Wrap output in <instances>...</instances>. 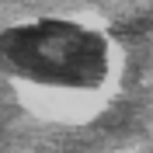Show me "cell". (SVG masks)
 Instances as JSON below:
<instances>
[{
  "mask_svg": "<svg viewBox=\"0 0 153 153\" xmlns=\"http://www.w3.org/2000/svg\"><path fill=\"white\" fill-rule=\"evenodd\" d=\"M0 63L38 84L84 87L105 73V42L63 21L25 25L0 38Z\"/></svg>",
  "mask_w": 153,
  "mask_h": 153,
  "instance_id": "cell-1",
  "label": "cell"
}]
</instances>
